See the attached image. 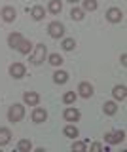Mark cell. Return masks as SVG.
Segmentation results:
<instances>
[{
    "instance_id": "obj_1",
    "label": "cell",
    "mask_w": 127,
    "mask_h": 152,
    "mask_svg": "<svg viewBox=\"0 0 127 152\" xmlns=\"http://www.w3.org/2000/svg\"><path fill=\"white\" fill-rule=\"evenodd\" d=\"M46 57H48V48H46L44 42L34 44V48H32V53H30V63L32 65H42Z\"/></svg>"
},
{
    "instance_id": "obj_21",
    "label": "cell",
    "mask_w": 127,
    "mask_h": 152,
    "mask_svg": "<svg viewBox=\"0 0 127 152\" xmlns=\"http://www.w3.org/2000/svg\"><path fill=\"white\" fill-rule=\"evenodd\" d=\"M99 8L97 0H82V10L83 12H95Z\"/></svg>"
},
{
    "instance_id": "obj_25",
    "label": "cell",
    "mask_w": 127,
    "mask_h": 152,
    "mask_svg": "<svg viewBox=\"0 0 127 152\" xmlns=\"http://www.w3.org/2000/svg\"><path fill=\"white\" fill-rule=\"evenodd\" d=\"M61 48H63L65 51H72L74 48H76V40H74V38H65L63 44H61Z\"/></svg>"
},
{
    "instance_id": "obj_14",
    "label": "cell",
    "mask_w": 127,
    "mask_h": 152,
    "mask_svg": "<svg viewBox=\"0 0 127 152\" xmlns=\"http://www.w3.org/2000/svg\"><path fill=\"white\" fill-rule=\"evenodd\" d=\"M30 15H32V19H34V21H42V19L46 17V10H44V6H40V4L32 6Z\"/></svg>"
},
{
    "instance_id": "obj_26",
    "label": "cell",
    "mask_w": 127,
    "mask_h": 152,
    "mask_svg": "<svg viewBox=\"0 0 127 152\" xmlns=\"http://www.w3.org/2000/svg\"><path fill=\"white\" fill-rule=\"evenodd\" d=\"M48 61H49V65H53V66H61V65H63V57H61L59 53H49Z\"/></svg>"
},
{
    "instance_id": "obj_9",
    "label": "cell",
    "mask_w": 127,
    "mask_h": 152,
    "mask_svg": "<svg viewBox=\"0 0 127 152\" xmlns=\"http://www.w3.org/2000/svg\"><path fill=\"white\" fill-rule=\"evenodd\" d=\"M0 15H2V19L6 23H13V21H15V17H17V12H15V8H13V6H4L2 10H0Z\"/></svg>"
},
{
    "instance_id": "obj_23",
    "label": "cell",
    "mask_w": 127,
    "mask_h": 152,
    "mask_svg": "<svg viewBox=\"0 0 127 152\" xmlns=\"http://www.w3.org/2000/svg\"><path fill=\"white\" fill-rule=\"evenodd\" d=\"M83 13H86V12H83L82 8H76V6H74L72 10H70V19H74V21H82V19H83Z\"/></svg>"
},
{
    "instance_id": "obj_20",
    "label": "cell",
    "mask_w": 127,
    "mask_h": 152,
    "mask_svg": "<svg viewBox=\"0 0 127 152\" xmlns=\"http://www.w3.org/2000/svg\"><path fill=\"white\" fill-rule=\"evenodd\" d=\"M63 133L67 137H70V139H76V137L80 135V131H78V127L74 126V124H68V126H65V129H63Z\"/></svg>"
},
{
    "instance_id": "obj_11",
    "label": "cell",
    "mask_w": 127,
    "mask_h": 152,
    "mask_svg": "<svg viewBox=\"0 0 127 152\" xmlns=\"http://www.w3.org/2000/svg\"><path fill=\"white\" fill-rule=\"evenodd\" d=\"M78 95H80V97H83V99H89L93 95V86L89 84V82H80V86H78Z\"/></svg>"
},
{
    "instance_id": "obj_16",
    "label": "cell",
    "mask_w": 127,
    "mask_h": 152,
    "mask_svg": "<svg viewBox=\"0 0 127 152\" xmlns=\"http://www.w3.org/2000/svg\"><path fill=\"white\" fill-rule=\"evenodd\" d=\"M48 10H49V13H53V15H59V13L63 12V2H61V0H49Z\"/></svg>"
},
{
    "instance_id": "obj_10",
    "label": "cell",
    "mask_w": 127,
    "mask_h": 152,
    "mask_svg": "<svg viewBox=\"0 0 127 152\" xmlns=\"http://www.w3.org/2000/svg\"><path fill=\"white\" fill-rule=\"evenodd\" d=\"M23 101H25V104H29V107H36L40 103V95L36 91H25L23 93Z\"/></svg>"
},
{
    "instance_id": "obj_4",
    "label": "cell",
    "mask_w": 127,
    "mask_h": 152,
    "mask_svg": "<svg viewBox=\"0 0 127 152\" xmlns=\"http://www.w3.org/2000/svg\"><path fill=\"white\" fill-rule=\"evenodd\" d=\"M48 32L51 38H63L65 36V25L59 21H51L48 25Z\"/></svg>"
},
{
    "instance_id": "obj_29",
    "label": "cell",
    "mask_w": 127,
    "mask_h": 152,
    "mask_svg": "<svg viewBox=\"0 0 127 152\" xmlns=\"http://www.w3.org/2000/svg\"><path fill=\"white\" fill-rule=\"evenodd\" d=\"M120 63H121V66H125V65H127V55H125V53H121V57H120Z\"/></svg>"
},
{
    "instance_id": "obj_7",
    "label": "cell",
    "mask_w": 127,
    "mask_h": 152,
    "mask_svg": "<svg viewBox=\"0 0 127 152\" xmlns=\"http://www.w3.org/2000/svg\"><path fill=\"white\" fill-rule=\"evenodd\" d=\"M106 19L110 23H121L123 21V12L120 8H108L106 10Z\"/></svg>"
},
{
    "instance_id": "obj_15",
    "label": "cell",
    "mask_w": 127,
    "mask_h": 152,
    "mask_svg": "<svg viewBox=\"0 0 127 152\" xmlns=\"http://www.w3.org/2000/svg\"><path fill=\"white\" fill-rule=\"evenodd\" d=\"M53 82L59 84V86L67 84L68 82V72H67V70H55V72H53Z\"/></svg>"
},
{
    "instance_id": "obj_22",
    "label": "cell",
    "mask_w": 127,
    "mask_h": 152,
    "mask_svg": "<svg viewBox=\"0 0 127 152\" xmlns=\"http://www.w3.org/2000/svg\"><path fill=\"white\" fill-rule=\"evenodd\" d=\"M17 150H21V152H29V150H32V142H30V139H21L19 142H17Z\"/></svg>"
},
{
    "instance_id": "obj_19",
    "label": "cell",
    "mask_w": 127,
    "mask_h": 152,
    "mask_svg": "<svg viewBox=\"0 0 127 152\" xmlns=\"http://www.w3.org/2000/svg\"><path fill=\"white\" fill-rule=\"evenodd\" d=\"M102 112H105L106 116H114V114L118 112V104L114 101H106L105 104H102Z\"/></svg>"
},
{
    "instance_id": "obj_5",
    "label": "cell",
    "mask_w": 127,
    "mask_h": 152,
    "mask_svg": "<svg viewBox=\"0 0 127 152\" xmlns=\"http://www.w3.org/2000/svg\"><path fill=\"white\" fill-rule=\"evenodd\" d=\"M30 118H32V122H34V124H44L46 120H48V110H46L44 107H38V104H36V107L32 108Z\"/></svg>"
},
{
    "instance_id": "obj_27",
    "label": "cell",
    "mask_w": 127,
    "mask_h": 152,
    "mask_svg": "<svg viewBox=\"0 0 127 152\" xmlns=\"http://www.w3.org/2000/svg\"><path fill=\"white\" fill-rule=\"evenodd\" d=\"M72 150L86 152V150H87V142H86V141H76V139H74V142H72Z\"/></svg>"
},
{
    "instance_id": "obj_18",
    "label": "cell",
    "mask_w": 127,
    "mask_h": 152,
    "mask_svg": "<svg viewBox=\"0 0 127 152\" xmlns=\"http://www.w3.org/2000/svg\"><path fill=\"white\" fill-rule=\"evenodd\" d=\"M10 141H12V131L8 129V127L0 126V146H6Z\"/></svg>"
},
{
    "instance_id": "obj_30",
    "label": "cell",
    "mask_w": 127,
    "mask_h": 152,
    "mask_svg": "<svg viewBox=\"0 0 127 152\" xmlns=\"http://www.w3.org/2000/svg\"><path fill=\"white\" fill-rule=\"evenodd\" d=\"M67 2H70V4H78V2H82V0H67Z\"/></svg>"
},
{
    "instance_id": "obj_28",
    "label": "cell",
    "mask_w": 127,
    "mask_h": 152,
    "mask_svg": "<svg viewBox=\"0 0 127 152\" xmlns=\"http://www.w3.org/2000/svg\"><path fill=\"white\" fill-rule=\"evenodd\" d=\"M89 150H93V152H101V150H102V145H101V142H91V145H89Z\"/></svg>"
},
{
    "instance_id": "obj_6",
    "label": "cell",
    "mask_w": 127,
    "mask_h": 152,
    "mask_svg": "<svg viewBox=\"0 0 127 152\" xmlns=\"http://www.w3.org/2000/svg\"><path fill=\"white\" fill-rule=\"evenodd\" d=\"M8 72H10L12 78L19 80V78H23V76H25V72H27V66L23 65V63H12V65H10V69H8Z\"/></svg>"
},
{
    "instance_id": "obj_12",
    "label": "cell",
    "mask_w": 127,
    "mask_h": 152,
    "mask_svg": "<svg viewBox=\"0 0 127 152\" xmlns=\"http://www.w3.org/2000/svg\"><path fill=\"white\" fill-rule=\"evenodd\" d=\"M112 95H114L116 101H125V97H127V88H125L123 84H121V86H114Z\"/></svg>"
},
{
    "instance_id": "obj_24",
    "label": "cell",
    "mask_w": 127,
    "mask_h": 152,
    "mask_svg": "<svg viewBox=\"0 0 127 152\" xmlns=\"http://www.w3.org/2000/svg\"><path fill=\"white\" fill-rule=\"evenodd\" d=\"M76 97H78L76 91H65L63 93V103L65 104H72L74 101H76Z\"/></svg>"
},
{
    "instance_id": "obj_8",
    "label": "cell",
    "mask_w": 127,
    "mask_h": 152,
    "mask_svg": "<svg viewBox=\"0 0 127 152\" xmlns=\"http://www.w3.org/2000/svg\"><path fill=\"white\" fill-rule=\"evenodd\" d=\"M80 116H82V114H80V110H78L76 107H67V108H65V112H63V118L67 122H70V124L78 122Z\"/></svg>"
},
{
    "instance_id": "obj_13",
    "label": "cell",
    "mask_w": 127,
    "mask_h": 152,
    "mask_svg": "<svg viewBox=\"0 0 127 152\" xmlns=\"http://www.w3.org/2000/svg\"><path fill=\"white\" fill-rule=\"evenodd\" d=\"M32 48H34V44H32L30 40H27V38H23V40L19 42V46H17V51L23 53V55H29L32 51Z\"/></svg>"
},
{
    "instance_id": "obj_17",
    "label": "cell",
    "mask_w": 127,
    "mask_h": 152,
    "mask_svg": "<svg viewBox=\"0 0 127 152\" xmlns=\"http://www.w3.org/2000/svg\"><path fill=\"white\" fill-rule=\"evenodd\" d=\"M21 40H23L21 32H12V34L8 36V46H10L12 50H17V46H19Z\"/></svg>"
},
{
    "instance_id": "obj_2",
    "label": "cell",
    "mask_w": 127,
    "mask_h": 152,
    "mask_svg": "<svg viewBox=\"0 0 127 152\" xmlns=\"http://www.w3.org/2000/svg\"><path fill=\"white\" fill-rule=\"evenodd\" d=\"M23 118H25V107H23L21 103H13L12 107L8 108V120L17 124V122H21Z\"/></svg>"
},
{
    "instance_id": "obj_3",
    "label": "cell",
    "mask_w": 127,
    "mask_h": 152,
    "mask_svg": "<svg viewBox=\"0 0 127 152\" xmlns=\"http://www.w3.org/2000/svg\"><path fill=\"white\" fill-rule=\"evenodd\" d=\"M105 141L108 145H120L125 141V131L123 129H116V131H108L105 133Z\"/></svg>"
}]
</instances>
